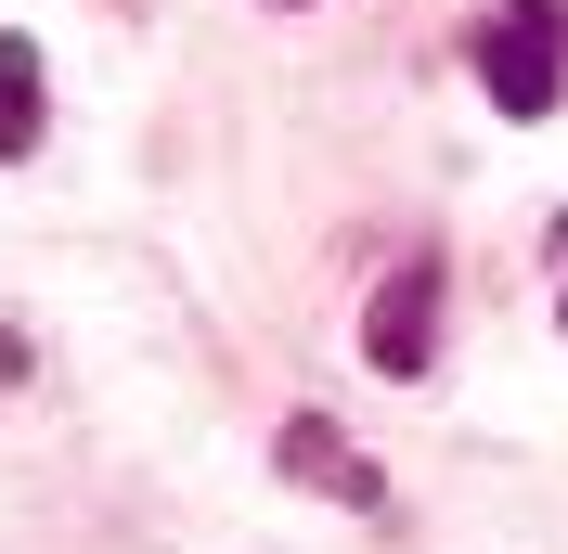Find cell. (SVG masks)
Returning <instances> with one entry per match:
<instances>
[{"label":"cell","instance_id":"cell-1","mask_svg":"<svg viewBox=\"0 0 568 554\" xmlns=\"http://www.w3.org/2000/svg\"><path fill=\"white\" fill-rule=\"evenodd\" d=\"M556 78H568V0H491L478 27V91L504 116H556Z\"/></svg>","mask_w":568,"mask_h":554},{"label":"cell","instance_id":"cell-2","mask_svg":"<svg viewBox=\"0 0 568 554\" xmlns=\"http://www.w3.org/2000/svg\"><path fill=\"white\" fill-rule=\"evenodd\" d=\"M362 361H375V375H426V361H439V258H400V271L375 284Z\"/></svg>","mask_w":568,"mask_h":554},{"label":"cell","instance_id":"cell-3","mask_svg":"<svg viewBox=\"0 0 568 554\" xmlns=\"http://www.w3.org/2000/svg\"><path fill=\"white\" fill-rule=\"evenodd\" d=\"M284 478H311V490H336L349 516H388V478H375V464H362V451L336 439V425H323V413H284Z\"/></svg>","mask_w":568,"mask_h":554},{"label":"cell","instance_id":"cell-4","mask_svg":"<svg viewBox=\"0 0 568 554\" xmlns=\"http://www.w3.org/2000/svg\"><path fill=\"white\" fill-rule=\"evenodd\" d=\"M39 39L27 27H0V155H39Z\"/></svg>","mask_w":568,"mask_h":554},{"label":"cell","instance_id":"cell-5","mask_svg":"<svg viewBox=\"0 0 568 554\" xmlns=\"http://www.w3.org/2000/svg\"><path fill=\"white\" fill-rule=\"evenodd\" d=\"M556 258H568V207H556Z\"/></svg>","mask_w":568,"mask_h":554},{"label":"cell","instance_id":"cell-6","mask_svg":"<svg viewBox=\"0 0 568 554\" xmlns=\"http://www.w3.org/2000/svg\"><path fill=\"white\" fill-rule=\"evenodd\" d=\"M272 13H297V0H272Z\"/></svg>","mask_w":568,"mask_h":554},{"label":"cell","instance_id":"cell-7","mask_svg":"<svg viewBox=\"0 0 568 554\" xmlns=\"http://www.w3.org/2000/svg\"><path fill=\"white\" fill-rule=\"evenodd\" d=\"M556 322H568V310H556Z\"/></svg>","mask_w":568,"mask_h":554}]
</instances>
